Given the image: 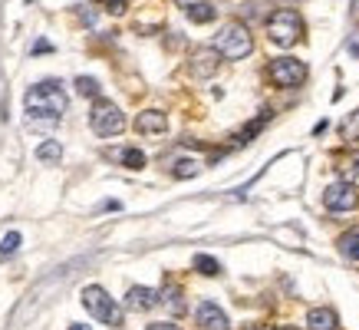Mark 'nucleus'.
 I'll return each instance as SVG.
<instances>
[{
  "label": "nucleus",
  "mask_w": 359,
  "mask_h": 330,
  "mask_svg": "<svg viewBox=\"0 0 359 330\" xmlns=\"http://www.w3.org/2000/svg\"><path fill=\"white\" fill-rule=\"evenodd\" d=\"M23 106H27V116H33V119H60L69 106V99L60 89V83L43 79L23 93Z\"/></svg>",
  "instance_id": "nucleus-1"
},
{
  "label": "nucleus",
  "mask_w": 359,
  "mask_h": 330,
  "mask_svg": "<svg viewBox=\"0 0 359 330\" xmlns=\"http://www.w3.org/2000/svg\"><path fill=\"white\" fill-rule=\"evenodd\" d=\"M79 301H83V308L93 314V317L99 320V324H109V327H122V310L119 304L112 301L106 291L99 284H89L83 287V294H79Z\"/></svg>",
  "instance_id": "nucleus-2"
},
{
  "label": "nucleus",
  "mask_w": 359,
  "mask_h": 330,
  "mask_svg": "<svg viewBox=\"0 0 359 330\" xmlns=\"http://www.w3.org/2000/svg\"><path fill=\"white\" fill-rule=\"evenodd\" d=\"M300 33H304V20H300V13L290 11V7L273 11L271 17H267V37H271V44L294 46L297 40H300Z\"/></svg>",
  "instance_id": "nucleus-3"
},
{
  "label": "nucleus",
  "mask_w": 359,
  "mask_h": 330,
  "mask_svg": "<svg viewBox=\"0 0 359 330\" xmlns=\"http://www.w3.org/2000/svg\"><path fill=\"white\" fill-rule=\"evenodd\" d=\"M89 126H93L96 136L112 139V136H119V132L126 129V116H122V110L116 106V103L99 96L96 103H93V110H89Z\"/></svg>",
  "instance_id": "nucleus-4"
},
{
  "label": "nucleus",
  "mask_w": 359,
  "mask_h": 330,
  "mask_svg": "<svg viewBox=\"0 0 359 330\" xmlns=\"http://www.w3.org/2000/svg\"><path fill=\"white\" fill-rule=\"evenodd\" d=\"M215 50H218L224 60H244V56L254 50L250 30L244 27V23H228V27L215 37Z\"/></svg>",
  "instance_id": "nucleus-5"
},
{
  "label": "nucleus",
  "mask_w": 359,
  "mask_h": 330,
  "mask_svg": "<svg viewBox=\"0 0 359 330\" xmlns=\"http://www.w3.org/2000/svg\"><path fill=\"white\" fill-rule=\"evenodd\" d=\"M267 77H271L273 86L297 89V86H304V79H306V63L304 60H294V56H280V60H273L267 66Z\"/></svg>",
  "instance_id": "nucleus-6"
},
{
  "label": "nucleus",
  "mask_w": 359,
  "mask_h": 330,
  "mask_svg": "<svg viewBox=\"0 0 359 330\" xmlns=\"http://www.w3.org/2000/svg\"><path fill=\"white\" fill-rule=\"evenodd\" d=\"M356 188H353V182H333V185H327V192H323V205H327L330 211H349L356 209Z\"/></svg>",
  "instance_id": "nucleus-7"
},
{
  "label": "nucleus",
  "mask_w": 359,
  "mask_h": 330,
  "mask_svg": "<svg viewBox=\"0 0 359 330\" xmlns=\"http://www.w3.org/2000/svg\"><path fill=\"white\" fill-rule=\"evenodd\" d=\"M218 63H221V53H218V50H215V46H201V50H195V53H191V63H188V70H191V77L208 79V77H215Z\"/></svg>",
  "instance_id": "nucleus-8"
},
{
  "label": "nucleus",
  "mask_w": 359,
  "mask_h": 330,
  "mask_svg": "<svg viewBox=\"0 0 359 330\" xmlns=\"http://www.w3.org/2000/svg\"><path fill=\"white\" fill-rule=\"evenodd\" d=\"M195 320H198V327H201V330H231L228 314H224V310H221L218 304H211V301L198 304Z\"/></svg>",
  "instance_id": "nucleus-9"
},
{
  "label": "nucleus",
  "mask_w": 359,
  "mask_h": 330,
  "mask_svg": "<svg viewBox=\"0 0 359 330\" xmlns=\"http://www.w3.org/2000/svg\"><path fill=\"white\" fill-rule=\"evenodd\" d=\"M165 129H168V116L162 110H145L135 116V132L142 136H162Z\"/></svg>",
  "instance_id": "nucleus-10"
},
{
  "label": "nucleus",
  "mask_w": 359,
  "mask_h": 330,
  "mask_svg": "<svg viewBox=\"0 0 359 330\" xmlns=\"http://www.w3.org/2000/svg\"><path fill=\"white\" fill-rule=\"evenodd\" d=\"M155 304H162V294L158 291H152V287H129V294H126V308L129 310H152Z\"/></svg>",
  "instance_id": "nucleus-11"
},
{
  "label": "nucleus",
  "mask_w": 359,
  "mask_h": 330,
  "mask_svg": "<svg viewBox=\"0 0 359 330\" xmlns=\"http://www.w3.org/2000/svg\"><path fill=\"white\" fill-rule=\"evenodd\" d=\"M306 327L310 330H337L339 327V317L333 308H313L306 314Z\"/></svg>",
  "instance_id": "nucleus-12"
},
{
  "label": "nucleus",
  "mask_w": 359,
  "mask_h": 330,
  "mask_svg": "<svg viewBox=\"0 0 359 330\" xmlns=\"http://www.w3.org/2000/svg\"><path fill=\"white\" fill-rule=\"evenodd\" d=\"M185 13L191 23H211L218 17V11H215L211 4H185Z\"/></svg>",
  "instance_id": "nucleus-13"
},
{
  "label": "nucleus",
  "mask_w": 359,
  "mask_h": 330,
  "mask_svg": "<svg viewBox=\"0 0 359 330\" xmlns=\"http://www.w3.org/2000/svg\"><path fill=\"white\" fill-rule=\"evenodd\" d=\"M339 254H343L346 261L359 264V231H346V235L339 238Z\"/></svg>",
  "instance_id": "nucleus-14"
},
{
  "label": "nucleus",
  "mask_w": 359,
  "mask_h": 330,
  "mask_svg": "<svg viewBox=\"0 0 359 330\" xmlns=\"http://www.w3.org/2000/svg\"><path fill=\"white\" fill-rule=\"evenodd\" d=\"M116 162H122L126 169H145V152L142 149H119V152H112Z\"/></svg>",
  "instance_id": "nucleus-15"
},
{
  "label": "nucleus",
  "mask_w": 359,
  "mask_h": 330,
  "mask_svg": "<svg viewBox=\"0 0 359 330\" xmlns=\"http://www.w3.org/2000/svg\"><path fill=\"white\" fill-rule=\"evenodd\" d=\"M60 155H63V145L56 143V139H46V143H40V149H36V159L46 165L60 162Z\"/></svg>",
  "instance_id": "nucleus-16"
},
{
  "label": "nucleus",
  "mask_w": 359,
  "mask_h": 330,
  "mask_svg": "<svg viewBox=\"0 0 359 330\" xmlns=\"http://www.w3.org/2000/svg\"><path fill=\"white\" fill-rule=\"evenodd\" d=\"M195 271L198 275H205V277H218L221 275V264L211 258V254H195Z\"/></svg>",
  "instance_id": "nucleus-17"
},
{
  "label": "nucleus",
  "mask_w": 359,
  "mask_h": 330,
  "mask_svg": "<svg viewBox=\"0 0 359 330\" xmlns=\"http://www.w3.org/2000/svg\"><path fill=\"white\" fill-rule=\"evenodd\" d=\"M339 132H343V139H346V143H359V110L349 112L346 119H343Z\"/></svg>",
  "instance_id": "nucleus-18"
},
{
  "label": "nucleus",
  "mask_w": 359,
  "mask_h": 330,
  "mask_svg": "<svg viewBox=\"0 0 359 330\" xmlns=\"http://www.w3.org/2000/svg\"><path fill=\"white\" fill-rule=\"evenodd\" d=\"M172 176L175 178H191V176H198V162H195V159H178V162H175V169H172Z\"/></svg>",
  "instance_id": "nucleus-19"
},
{
  "label": "nucleus",
  "mask_w": 359,
  "mask_h": 330,
  "mask_svg": "<svg viewBox=\"0 0 359 330\" xmlns=\"http://www.w3.org/2000/svg\"><path fill=\"white\" fill-rule=\"evenodd\" d=\"M76 93H79V96L99 99V83H96L93 77H79V79H76Z\"/></svg>",
  "instance_id": "nucleus-20"
},
{
  "label": "nucleus",
  "mask_w": 359,
  "mask_h": 330,
  "mask_svg": "<svg viewBox=\"0 0 359 330\" xmlns=\"http://www.w3.org/2000/svg\"><path fill=\"white\" fill-rule=\"evenodd\" d=\"M337 169H339V176L346 178V182H349V178H356L359 176V155H349V159H343Z\"/></svg>",
  "instance_id": "nucleus-21"
},
{
  "label": "nucleus",
  "mask_w": 359,
  "mask_h": 330,
  "mask_svg": "<svg viewBox=\"0 0 359 330\" xmlns=\"http://www.w3.org/2000/svg\"><path fill=\"white\" fill-rule=\"evenodd\" d=\"M17 248H20V235H17V231H11V235L0 242V258H11Z\"/></svg>",
  "instance_id": "nucleus-22"
},
{
  "label": "nucleus",
  "mask_w": 359,
  "mask_h": 330,
  "mask_svg": "<svg viewBox=\"0 0 359 330\" xmlns=\"http://www.w3.org/2000/svg\"><path fill=\"white\" fill-rule=\"evenodd\" d=\"M264 122H267V116H261V119H254L250 126H244V129L238 132V143H250V136H257V132L264 129Z\"/></svg>",
  "instance_id": "nucleus-23"
},
{
  "label": "nucleus",
  "mask_w": 359,
  "mask_h": 330,
  "mask_svg": "<svg viewBox=\"0 0 359 330\" xmlns=\"http://www.w3.org/2000/svg\"><path fill=\"white\" fill-rule=\"evenodd\" d=\"M102 4L109 13H126V7H129V0H102Z\"/></svg>",
  "instance_id": "nucleus-24"
},
{
  "label": "nucleus",
  "mask_w": 359,
  "mask_h": 330,
  "mask_svg": "<svg viewBox=\"0 0 359 330\" xmlns=\"http://www.w3.org/2000/svg\"><path fill=\"white\" fill-rule=\"evenodd\" d=\"M145 330H182L178 324H168V320H158V324H149Z\"/></svg>",
  "instance_id": "nucleus-25"
},
{
  "label": "nucleus",
  "mask_w": 359,
  "mask_h": 330,
  "mask_svg": "<svg viewBox=\"0 0 359 330\" xmlns=\"http://www.w3.org/2000/svg\"><path fill=\"white\" fill-rule=\"evenodd\" d=\"M244 330H273V327H271V324H248Z\"/></svg>",
  "instance_id": "nucleus-26"
},
{
  "label": "nucleus",
  "mask_w": 359,
  "mask_h": 330,
  "mask_svg": "<svg viewBox=\"0 0 359 330\" xmlns=\"http://www.w3.org/2000/svg\"><path fill=\"white\" fill-rule=\"evenodd\" d=\"M69 330H93L89 324H69Z\"/></svg>",
  "instance_id": "nucleus-27"
},
{
  "label": "nucleus",
  "mask_w": 359,
  "mask_h": 330,
  "mask_svg": "<svg viewBox=\"0 0 359 330\" xmlns=\"http://www.w3.org/2000/svg\"><path fill=\"white\" fill-rule=\"evenodd\" d=\"M280 330H297V327H290V324H287V327H280Z\"/></svg>",
  "instance_id": "nucleus-28"
}]
</instances>
